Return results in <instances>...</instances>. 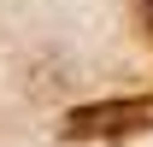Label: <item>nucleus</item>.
Wrapping results in <instances>:
<instances>
[{"instance_id": "1", "label": "nucleus", "mask_w": 153, "mask_h": 147, "mask_svg": "<svg viewBox=\"0 0 153 147\" xmlns=\"http://www.w3.org/2000/svg\"><path fill=\"white\" fill-rule=\"evenodd\" d=\"M147 124V106H88V112H71V129L65 135H130V129H141Z\"/></svg>"}, {"instance_id": "2", "label": "nucleus", "mask_w": 153, "mask_h": 147, "mask_svg": "<svg viewBox=\"0 0 153 147\" xmlns=\"http://www.w3.org/2000/svg\"><path fill=\"white\" fill-rule=\"evenodd\" d=\"M141 18H147V24H153V0H141Z\"/></svg>"}]
</instances>
